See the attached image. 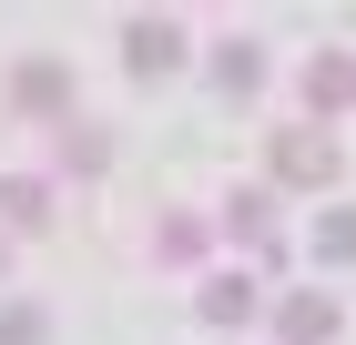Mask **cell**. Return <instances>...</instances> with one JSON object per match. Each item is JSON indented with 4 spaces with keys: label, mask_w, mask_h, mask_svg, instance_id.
<instances>
[{
    "label": "cell",
    "mask_w": 356,
    "mask_h": 345,
    "mask_svg": "<svg viewBox=\"0 0 356 345\" xmlns=\"http://www.w3.org/2000/svg\"><path fill=\"white\" fill-rule=\"evenodd\" d=\"M275 183H296V193L336 183V142L326 133H275Z\"/></svg>",
    "instance_id": "1"
},
{
    "label": "cell",
    "mask_w": 356,
    "mask_h": 345,
    "mask_svg": "<svg viewBox=\"0 0 356 345\" xmlns=\"http://www.w3.org/2000/svg\"><path fill=\"white\" fill-rule=\"evenodd\" d=\"M356 102V51H316L305 61V112H346Z\"/></svg>",
    "instance_id": "2"
},
{
    "label": "cell",
    "mask_w": 356,
    "mask_h": 345,
    "mask_svg": "<svg viewBox=\"0 0 356 345\" xmlns=\"http://www.w3.org/2000/svg\"><path fill=\"white\" fill-rule=\"evenodd\" d=\"M275 335L285 345H326L336 335V294H285V305H275Z\"/></svg>",
    "instance_id": "3"
},
{
    "label": "cell",
    "mask_w": 356,
    "mask_h": 345,
    "mask_svg": "<svg viewBox=\"0 0 356 345\" xmlns=\"http://www.w3.org/2000/svg\"><path fill=\"white\" fill-rule=\"evenodd\" d=\"M122 51H133V71H143V81L173 71V61H184V21H133V31H122Z\"/></svg>",
    "instance_id": "4"
},
{
    "label": "cell",
    "mask_w": 356,
    "mask_h": 345,
    "mask_svg": "<svg viewBox=\"0 0 356 345\" xmlns=\"http://www.w3.org/2000/svg\"><path fill=\"white\" fill-rule=\"evenodd\" d=\"M51 162H61V173H102L112 142L92 133V122H72V112H61V122H51Z\"/></svg>",
    "instance_id": "5"
},
{
    "label": "cell",
    "mask_w": 356,
    "mask_h": 345,
    "mask_svg": "<svg viewBox=\"0 0 356 345\" xmlns=\"http://www.w3.org/2000/svg\"><path fill=\"white\" fill-rule=\"evenodd\" d=\"M193 305H204V325H245L254 315V274H204Z\"/></svg>",
    "instance_id": "6"
},
{
    "label": "cell",
    "mask_w": 356,
    "mask_h": 345,
    "mask_svg": "<svg viewBox=\"0 0 356 345\" xmlns=\"http://www.w3.org/2000/svg\"><path fill=\"white\" fill-rule=\"evenodd\" d=\"M10 102H21V112H61V102H72L61 61H21V71H10Z\"/></svg>",
    "instance_id": "7"
},
{
    "label": "cell",
    "mask_w": 356,
    "mask_h": 345,
    "mask_svg": "<svg viewBox=\"0 0 356 345\" xmlns=\"http://www.w3.org/2000/svg\"><path fill=\"white\" fill-rule=\"evenodd\" d=\"M41 213H51V193L31 183V173H10V183H0V224H10V234H31Z\"/></svg>",
    "instance_id": "8"
},
{
    "label": "cell",
    "mask_w": 356,
    "mask_h": 345,
    "mask_svg": "<svg viewBox=\"0 0 356 345\" xmlns=\"http://www.w3.org/2000/svg\"><path fill=\"white\" fill-rule=\"evenodd\" d=\"M224 234L234 244H275V203L265 193H234V203H224Z\"/></svg>",
    "instance_id": "9"
},
{
    "label": "cell",
    "mask_w": 356,
    "mask_h": 345,
    "mask_svg": "<svg viewBox=\"0 0 356 345\" xmlns=\"http://www.w3.org/2000/svg\"><path fill=\"white\" fill-rule=\"evenodd\" d=\"M214 81H224V92H254V81H265V51H254V41H224V51H214Z\"/></svg>",
    "instance_id": "10"
},
{
    "label": "cell",
    "mask_w": 356,
    "mask_h": 345,
    "mask_svg": "<svg viewBox=\"0 0 356 345\" xmlns=\"http://www.w3.org/2000/svg\"><path fill=\"white\" fill-rule=\"evenodd\" d=\"M316 254H326V264H356V213H346V203L316 213Z\"/></svg>",
    "instance_id": "11"
},
{
    "label": "cell",
    "mask_w": 356,
    "mask_h": 345,
    "mask_svg": "<svg viewBox=\"0 0 356 345\" xmlns=\"http://www.w3.org/2000/svg\"><path fill=\"white\" fill-rule=\"evenodd\" d=\"M163 254H173V264H193V254H204V224H193V213H173V224H163Z\"/></svg>",
    "instance_id": "12"
},
{
    "label": "cell",
    "mask_w": 356,
    "mask_h": 345,
    "mask_svg": "<svg viewBox=\"0 0 356 345\" xmlns=\"http://www.w3.org/2000/svg\"><path fill=\"white\" fill-rule=\"evenodd\" d=\"M0 345H41V315H31V305H10V315H0Z\"/></svg>",
    "instance_id": "13"
}]
</instances>
